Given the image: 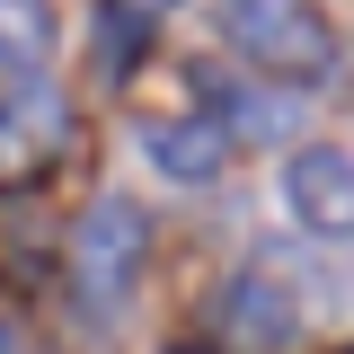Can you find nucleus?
<instances>
[{
  "instance_id": "f257e3e1",
  "label": "nucleus",
  "mask_w": 354,
  "mask_h": 354,
  "mask_svg": "<svg viewBox=\"0 0 354 354\" xmlns=\"http://www.w3.org/2000/svg\"><path fill=\"white\" fill-rule=\"evenodd\" d=\"M221 36H230V53L257 62V80L283 88H310L337 71V36H328L319 0H221Z\"/></svg>"
},
{
  "instance_id": "f03ea898",
  "label": "nucleus",
  "mask_w": 354,
  "mask_h": 354,
  "mask_svg": "<svg viewBox=\"0 0 354 354\" xmlns=\"http://www.w3.org/2000/svg\"><path fill=\"white\" fill-rule=\"evenodd\" d=\"M142 257H151V213L133 204V195H106V204H88L80 230H71V301L80 319H115L133 301V283H142Z\"/></svg>"
},
{
  "instance_id": "7ed1b4c3",
  "label": "nucleus",
  "mask_w": 354,
  "mask_h": 354,
  "mask_svg": "<svg viewBox=\"0 0 354 354\" xmlns=\"http://www.w3.org/2000/svg\"><path fill=\"white\" fill-rule=\"evenodd\" d=\"M71 142V97L44 80V71H18L0 88V186H36Z\"/></svg>"
},
{
  "instance_id": "20e7f679",
  "label": "nucleus",
  "mask_w": 354,
  "mask_h": 354,
  "mask_svg": "<svg viewBox=\"0 0 354 354\" xmlns=\"http://www.w3.org/2000/svg\"><path fill=\"white\" fill-rule=\"evenodd\" d=\"M283 204H292V221L310 239H354V160L328 151V142L292 151L283 160Z\"/></svg>"
},
{
  "instance_id": "39448f33",
  "label": "nucleus",
  "mask_w": 354,
  "mask_h": 354,
  "mask_svg": "<svg viewBox=\"0 0 354 354\" xmlns=\"http://www.w3.org/2000/svg\"><path fill=\"white\" fill-rule=\"evenodd\" d=\"M213 319H221V337L239 354H292V337H301V310H292V292L274 274H230Z\"/></svg>"
},
{
  "instance_id": "423d86ee",
  "label": "nucleus",
  "mask_w": 354,
  "mask_h": 354,
  "mask_svg": "<svg viewBox=\"0 0 354 354\" xmlns=\"http://www.w3.org/2000/svg\"><path fill=\"white\" fill-rule=\"evenodd\" d=\"M142 160L169 177V186H213L230 169V133L213 115H151L142 124Z\"/></svg>"
},
{
  "instance_id": "0eeeda50",
  "label": "nucleus",
  "mask_w": 354,
  "mask_h": 354,
  "mask_svg": "<svg viewBox=\"0 0 354 354\" xmlns=\"http://www.w3.org/2000/svg\"><path fill=\"white\" fill-rule=\"evenodd\" d=\"M204 115L230 133V151H239V142H283V133L301 124L292 97H274V88H257V80H230V71H204Z\"/></svg>"
},
{
  "instance_id": "6e6552de",
  "label": "nucleus",
  "mask_w": 354,
  "mask_h": 354,
  "mask_svg": "<svg viewBox=\"0 0 354 354\" xmlns=\"http://www.w3.org/2000/svg\"><path fill=\"white\" fill-rule=\"evenodd\" d=\"M142 36H151V18H142L133 0H97V18H88V44H97V71H106V80H133V62H142Z\"/></svg>"
},
{
  "instance_id": "1a4fd4ad",
  "label": "nucleus",
  "mask_w": 354,
  "mask_h": 354,
  "mask_svg": "<svg viewBox=\"0 0 354 354\" xmlns=\"http://www.w3.org/2000/svg\"><path fill=\"white\" fill-rule=\"evenodd\" d=\"M44 53H53V0H0V62L44 71Z\"/></svg>"
},
{
  "instance_id": "9d476101",
  "label": "nucleus",
  "mask_w": 354,
  "mask_h": 354,
  "mask_svg": "<svg viewBox=\"0 0 354 354\" xmlns=\"http://www.w3.org/2000/svg\"><path fill=\"white\" fill-rule=\"evenodd\" d=\"M133 9H142V18H151V9H177V0H133Z\"/></svg>"
},
{
  "instance_id": "9b49d317",
  "label": "nucleus",
  "mask_w": 354,
  "mask_h": 354,
  "mask_svg": "<svg viewBox=\"0 0 354 354\" xmlns=\"http://www.w3.org/2000/svg\"><path fill=\"white\" fill-rule=\"evenodd\" d=\"M169 354H204V346H169Z\"/></svg>"
},
{
  "instance_id": "f8f14e48",
  "label": "nucleus",
  "mask_w": 354,
  "mask_h": 354,
  "mask_svg": "<svg viewBox=\"0 0 354 354\" xmlns=\"http://www.w3.org/2000/svg\"><path fill=\"white\" fill-rule=\"evenodd\" d=\"M0 354H9V337H0Z\"/></svg>"
}]
</instances>
